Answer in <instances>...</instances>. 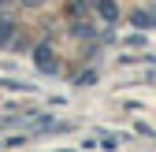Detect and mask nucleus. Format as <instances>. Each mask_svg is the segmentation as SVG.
<instances>
[{"instance_id":"nucleus-3","label":"nucleus","mask_w":156,"mask_h":152,"mask_svg":"<svg viewBox=\"0 0 156 152\" xmlns=\"http://www.w3.org/2000/svg\"><path fill=\"white\" fill-rule=\"evenodd\" d=\"M11 30H15L11 22H0V41H8V37H11Z\"/></svg>"},{"instance_id":"nucleus-1","label":"nucleus","mask_w":156,"mask_h":152,"mask_svg":"<svg viewBox=\"0 0 156 152\" xmlns=\"http://www.w3.org/2000/svg\"><path fill=\"white\" fill-rule=\"evenodd\" d=\"M34 60H37V67H41V71H56V56H52V41H41V45H37L34 48Z\"/></svg>"},{"instance_id":"nucleus-2","label":"nucleus","mask_w":156,"mask_h":152,"mask_svg":"<svg viewBox=\"0 0 156 152\" xmlns=\"http://www.w3.org/2000/svg\"><path fill=\"white\" fill-rule=\"evenodd\" d=\"M97 8H101V15H104V22H115V19H119V8L112 4V0H93Z\"/></svg>"}]
</instances>
